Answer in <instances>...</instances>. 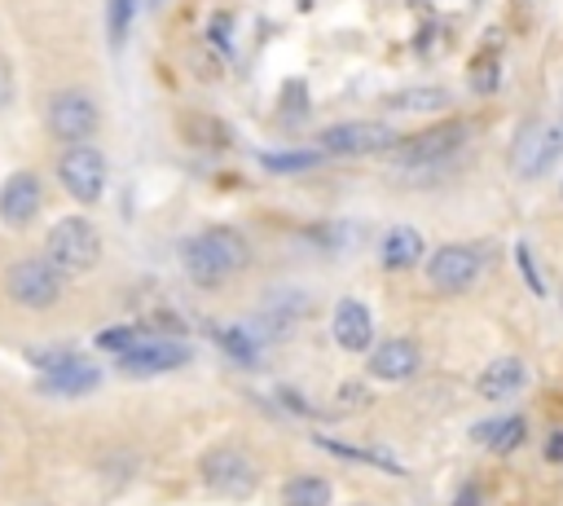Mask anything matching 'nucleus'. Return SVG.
Wrapping results in <instances>:
<instances>
[{"label":"nucleus","mask_w":563,"mask_h":506,"mask_svg":"<svg viewBox=\"0 0 563 506\" xmlns=\"http://www.w3.org/2000/svg\"><path fill=\"white\" fill-rule=\"evenodd\" d=\"M40 211H44V185H40V176L26 172V167L9 172L4 185H0V224L4 229H26Z\"/></svg>","instance_id":"9b49d317"},{"label":"nucleus","mask_w":563,"mask_h":506,"mask_svg":"<svg viewBox=\"0 0 563 506\" xmlns=\"http://www.w3.org/2000/svg\"><path fill=\"white\" fill-rule=\"evenodd\" d=\"M40 387L53 392V396H88V392L101 387V370L79 361V356H53V361H44Z\"/></svg>","instance_id":"4468645a"},{"label":"nucleus","mask_w":563,"mask_h":506,"mask_svg":"<svg viewBox=\"0 0 563 506\" xmlns=\"http://www.w3.org/2000/svg\"><path fill=\"white\" fill-rule=\"evenodd\" d=\"M132 9H136V0H110V4H106V31H110V48H123L128 26H132Z\"/></svg>","instance_id":"5701e85b"},{"label":"nucleus","mask_w":563,"mask_h":506,"mask_svg":"<svg viewBox=\"0 0 563 506\" xmlns=\"http://www.w3.org/2000/svg\"><path fill=\"white\" fill-rule=\"evenodd\" d=\"M330 334L343 352L352 356H365L374 348V312L369 304H361L356 295H343L334 299V312H330Z\"/></svg>","instance_id":"f8f14e48"},{"label":"nucleus","mask_w":563,"mask_h":506,"mask_svg":"<svg viewBox=\"0 0 563 506\" xmlns=\"http://www.w3.org/2000/svg\"><path fill=\"white\" fill-rule=\"evenodd\" d=\"M528 387V365L523 356H493L479 374H475V396L479 400H510Z\"/></svg>","instance_id":"2eb2a0df"},{"label":"nucleus","mask_w":563,"mask_h":506,"mask_svg":"<svg viewBox=\"0 0 563 506\" xmlns=\"http://www.w3.org/2000/svg\"><path fill=\"white\" fill-rule=\"evenodd\" d=\"M559 299H563V295H559Z\"/></svg>","instance_id":"2f4dec72"},{"label":"nucleus","mask_w":563,"mask_h":506,"mask_svg":"<svg viewBox=\"0 0 563 506\" xmlns=\"http://www.w3.org/2000/svg\"><path fill=\"white\" fill-rule=\"evenodd\" d=\"M559 158H563V119L537 132V150H532V172H528V176H541V172L554 167Z\"/></svg>","instance_id":"4be33fe9"},{"label":"nucleus","mask_w":563,"mask_h":506,"mask_svg":"<svg viewBox=\"0 0 563 506\" xmlns=\"http://www.w3.org/2000/svg\"><path fill=\"white\" fill-rule=\"evenodd\" d=\"M559 198H563V185H559Z\"/></svg>","instance_id":"c756f323"},{"label":"nucleus","mask_w":563,"mask_h":506,"mask_svg":"<svg viewBox=\"0 0 563 506\" xmlns=\"http://www.w3.org/2000/svg\"><path fill=\"white\" fill-rule=\"evenodd\" d=\"M13 92H18V79H13V62L0 53V114L13 106Z\"/></svg>","instance_id":"393cba45"},{"label":"nucleus","mask_w":563,"mask_h":506,"mask_svg":"<svg viewBox=\"0 0 563 506\" xmlns=\"http://www.w3.org/2000/svg\"><path fill=\"white\" fill-rule=\"evenodd\" d=\"M387 110H400V114H444L453 106V92L440 88V84H413V88H400L391 97H383Z\"/></svg>","instance_id":"f3484780"},{"label":"nucleus","mask_w":563,"mask_h":506,"mask_svg":"<svg viewBox=\"0 0 563 506\" xmlns=\"http://www.w3.org/2000/svg\"><path fill=\"white\" fill-rule=\"evenodd\" d=\"M418 370H422V348H418V339H409V334H391V339H374V348L365 352V374L374 378V383H409V378H418Z\"/></svg>","instance_id":"9d476101"},{"label":"nucleus","mask_w":563,"mask_h":506,"mask_svg":"<svg viewBox=\"0 0 563 506\" xmlns=\"http://www.w3.org/2000/svg\"><path fill=\"white\" fill-rule=\"evenodd\" d=\"M352 506H378V502H352Z\"/></svg>","instance_id":"c85d7f7f"},{"label":"nucleus","mask_w":563,"mask_h":506,"mask_svg":"<svg viewBox=\"0 0 563 506\" xmlns=\"http://www.w3.org/2000/svg\"><path fill=\"white\" fill-rule=\"evenodd\" d=\"M396 128L387 123H374V119H343V123H330L317 132L321 150L325 154H339V158H361V154H387L396 145Z\"/></svg>","instance_id":"1a4fd4ad"},{"label":"nucleus","mask_w":563,"mask_h":506,"mask_svg":"<svg viewBox=\"0 0 563 506\" xmlns=\"http://www.w3.org/2000/svg\"><path fill=\"white\" fill-rule=\"evenodd\" d=\"M488 268V251L475 242H444L431 255H422V277L435 295H466Z\"/></svg>","instance_id":"20e7f679"},{"label":"nucleus","mask_w":563,"mask_h":506,"mask_svg":"<svg viewBox=\"0 0 563 506\" xmlns=\"http://www.w3.org/2000/svg\"><path fill=\"white\" fill-rule=\"evenodd\" d=\"M198 475L211 493L220 497H251L260 488V466L255 458L242 449V444H211L202 458H198Z\"/></svg>","instance_id":"0eeeda50"},{"label":"nucleus","mask_w":563,"mask_h":506,"mask_svg":"<svg viewBox=\"0 0 563 506\" xmlns=\"http://www.w3.org/2000/svg\"><path fill=\"white\" fill-rule=\"evenodd\" d=\"M150 4H158V0H150Z\"/></svg>","instance_id":"7c9ffc66"},{"label":"nucleus","mask_w":563,"mask_h":506,"mask_svg":"<svg viewBox=\"0 0 563 506\" xmlns=\"http://www.w3.org/2000/svg\"><path fill=\"white\" fill-rule=\"evenodd\" d=\"M475 502H479V488H475V484H466V488H462V497H457V506H475Z\"/></svg>","instance_id":"cd10ccee"},{"label":"nucleus","mask_w":563,"mask_h":506,"mask_svg":"<svg viewBox=\"0 0 563 506\" xmlns=\"http://www.w3.org/2000/svg\"><path fill=\"white\" fill-rule=\"evenodd\" d=\"M189 361V348H180L176 339H136L128 352H119V370L132 374V378H150V374H163V370H176Z\"/></svg>","instance_id":"ddd939ff"},{"label":"nucleus","mask_w":563,"mask_h":506,"mask_svg":"<svg viewBox=\"0 0 563 506\" xmlns=\"http://www.w3.org/2000/svg\"><path fill=\"white\" fill-rule=\"evenodd\" d=\"M176 260H180V273H185L198 290H220V286H229L238 273L251 268V242H246V233L233 229V224H211V229H202V233L180 238Z\"/></svg>","instance_id":"f257e3e1"},{"label":"nucleus","mask_w":563,"mask_h":506,"mask_svg":"<svg viewBox=\"0 0 563 506\" xmlns=\"http://www.w3.org/2000/svg\"><path fill=\"white\" fill-rule=\"evenodd\" d=\"M53 167H57V180H62V189H66L75 202H84V207H97V202H101L110 167H106V154H101L92 141H79V145H62V154L53 158Z\"/></svg>","instance_id":"6e6552de"},{"label":"nucleus","mask_w":563,"mask_h":506,"mask_svg":"<svg viewBox=\"0 0 563 506\" xmlns=\"http://www.w3.org/2000/svg\"><path fill=\"white\" fill-rule=\"evenodd\" d=\"M141 334H145L141 326H110V330H101V334H97V348H106V352H114V356H119V352H128Z\"/></svg>","instance_id":"b1692460"},{"label":"nucleus","mask_w":563,"mask_h":506,"mask_svg":"<svg viewBox=\"0 0 563 506\" xmlns=\"http://www.w3.org/2000/svg\"><path fill=\"white\" fill-rule=\"evenodd\" d=\"M62 290H66V277L44 255H18L4 264V295H9V304L26 308V312L57 308Z\"/></svg>","instance_id":"39448f33"},{"label":"nucleus","mask_w":563,"mask_h":506,"mask_svg":"<svg viewBox=\"0 0 563 506\" xmlns=\"http://www.w3.org/2000/svg\"><path fill=\"white\" fill-rule=\"evenodd\" d=\"M334 488L321 471H295L282 484V506H330Z\"/></svg>","instance_id":"a211bd4d"},{"label":"nucleus","mask_w":563,"mask_h":506,"mask_svg":"<svg viewBox=\"0 0 563 506\" xmlns=\"http://www.w3.org/2000/svg\"><path fill=\"white\" fill-rule=\"evenodd\" d=\"M325 163V150H286V154H260V167L273 176H295V172H312Z\"/></svg>","instance_id":"aec40b11"},{"label":"nucleus","mask_w":563,"mask_h":506,"mask_svg":"<svg viewBox=\"0 0 563 506\" xmlns=\"http://www.w3.org/2000/svg\"><path fill=\"white\" fill-rule=\"evenodd\" d=\"M44 132L57 145H79L101 132V106L88 88H53L44 101Z\"/></svg>","instance_id":"7ed1b4c3"},{"label":"nucleus","mask_w":563,"mask_h":506,"mask_svg":"<svg viewBox=\"0 0 563 506\" xmlns=\"http://www.w3.org/2000/svg\"><path fill=\"white\" fill-rule=\"evenodd\" d=\"M378 255H383V268L387 273H409V268L422 264L427 242H422V233L413 224H391L383 233V242H378Z\"/></svg>","instance_id":"dca6fc26"},{"label":"nucleus","mask_w":563,"mask_h":506,"mask_svg":"<svg viewBox=\"0 0 563 506\" xmlns=\"http://www.w3.org/2000/svg\"><path fill=\"white\" fill-rule=\"evenodd\" d=\"M339 405H369V383H361V378H352V383H343L339 387Z\"/></svg>","instance_id":"a878e982"},{"label":"nucleus","mask_w":563,"mask_h":506,"mask_svg":"<svg viewBox=\"0 0 563 506\" xmlns=\"http://www.w3.org/2000/svg\"><path fill=\"white\" fill-rule=\"evenodd\" d=\"M101 229L88 220V216H62L48 224L44 233V260L70 282V277H88L97 264H101Z\"/></svg>","instance_id":"f03ea898"},{"label":"nucleus","mask_w":563,"mask_h":506,"mask_svg":"<svg viewBox=\"0 0 563 506\" xmlns=\"http://www.w3.org/2000/svg\"><path fill=\"white\" fill-rule=\"evenodd\" d=\"M497 44H501V35L493 31V35H488V44L471 57V75H466V79H471V92H475V97L497 92Z\"/></svg>","instance_id":"6ab92c4d"},{"label":"nucleus","mask_w":563,"mask_h":506,"mask_svg":"<svg viewBox=\"0 0 563 506\" xmlns=\"http://www.w3.org/2000/svg\"><path fill=\"white\" fill-rule=\"evenodd\" d=\"M466 141V123H440V128H422L413 136H396V145L383 154L391 167L418 172V167H444Z\"/></svg>","instance_id":"423d86ee"},{"label":"nucleus","mask_w":563,"mask_h":506,"mask_svg":"<svg viewBox=\"0 0 563 506\" xmlns=\"http://www.w3.org/2000/svg\"><path fill=\"white\" fill-rule=\"evenodd\" d=\"M550 462H563V431H550L545 436V449H541Z\"/></svg>","instance_id":"bb28decb"},{"label":"nucleus","mask_w":563,"mask_h":506,"mask_svg":"<svg viewBox=\"0 0 563 506\" xmlns=\"http://www.w3.org/2000/svg\"><path fill=\"white\" fill-rule=\"evenodd\" d=\"M523 436H528V418L523 414H510V418H497V427H493V436H488V453H497V458H506V453H515L519 444H523Z\"/></svg>","instance_id":"412c9836"}]
</instances>
